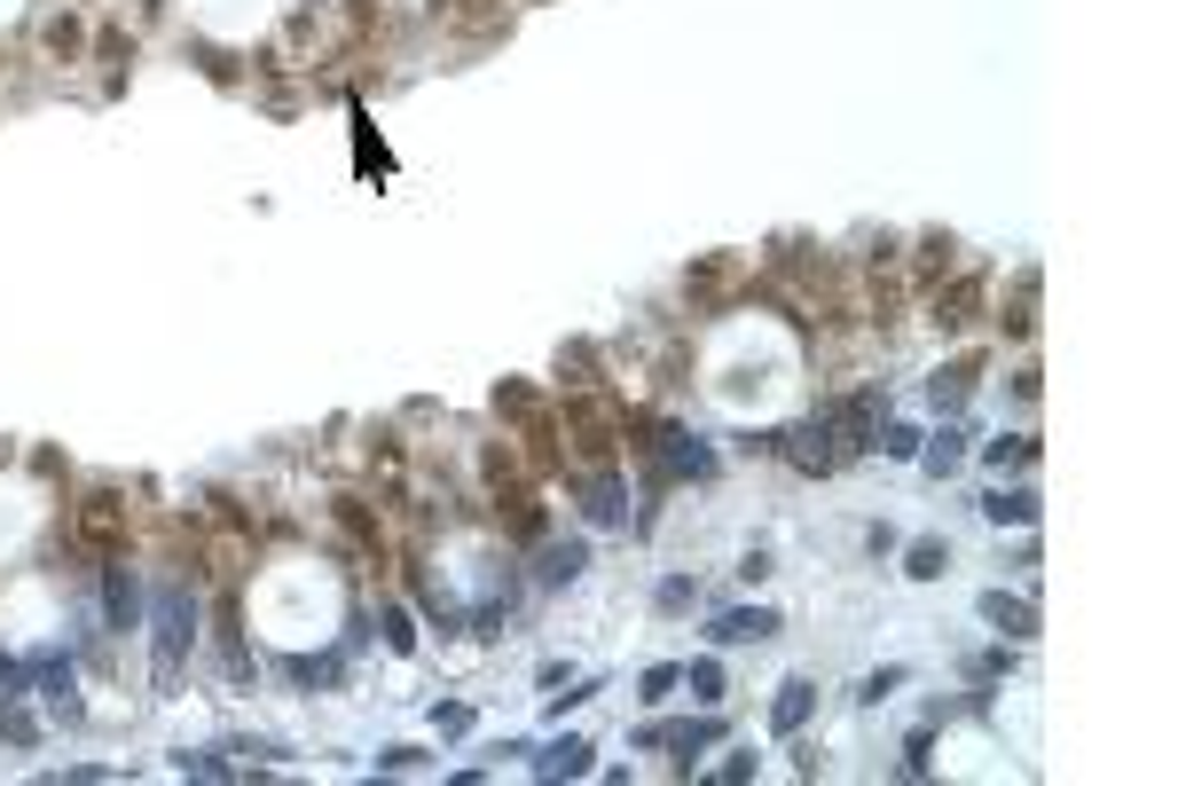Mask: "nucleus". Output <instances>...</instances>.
Here are the masks:
<instances>
[{
  "label": "nucleus",
  "mask_w": 1178,
  "mask_h": 786,
  "mask_svg": "<svg viewBox=\"0 0 1178 786\" xmlns=\"http://www.w3.org/2000/svg\"><path fill=\"white\" fill-rule=\"evenodd\" d=\"M111 621H134V567H111Z\"/></svg>",
  "instance_id": "obj_11"
},
{
  "label": "nucleus",
  "mask_w": 1178,
  "mask_h": 786,
  "mask_svg": "<svg viewBox=\"0 0 1178 786\" xmlns=\"http://www.w3.org/2000/svg\"><path fill=\"white\" fill-rule=\"evenodd\" d=\"M959 456H966V448H959V433H951V424H942V433H935V448H927V472H951Z\"/></svg>",
  "instance_id": "obj_14"
},
{
  "label": "nucleus",
  "mask_w": 1178,
  "mask_h": 786,
  "mask_svg": "<svg viewBox=\"0 0 1178 786\" xmlns=\"http://www.w3.org/2000/svg\"><path fill=\"white\" fill-rule=\"evenodd\" d=\"M676 676L684 669H645V700H668V693H676Z\"/></svg>",
  "instance_id": "obj_19"
},
{
  "label": "nucleus",
  "mask_w": 1178,
  "mask_h": 786,
  "mask_svg": "<svg viewBox=\"0 0 1178 786\" xmlns=\"http://www.w3.org/2000/svg\"><path fill=\"white\" fill-rule=\"evenodd\" d=\"M927 393H935L942 409H959L966 393H974V363H951V370H935V385H927Z\"/></svg>",
  "instance_id": "obj_9"
},
{
  "label": "nucleus",
  "mask_w": 1178,
  "mask_h": 786,
  "mask_svg": "<svg viewBox=\"0 0 1178 786\" xmlns=\"http://www.w3.org/2000/svg\"><path fill=\"white\" fill-rule=\"evenodd\" d=\"M801 715H810V684L794 676V684H778V708H770V724H778V732H801Z\"/></svg>",
  "instance_id": "obj_7"
},
{
  "label": "nucleus",
  "mask_w": 1178,
  "mask_h": 786,
  "mask_svg": "<svg viewBox=\"0 0 1178 786\" xmlns=\"http://www.w3.org/2000/svg\"><path fill=\"white\" fill-rule=\"evenodd\" d=\"M715 739H723V724H645L636 732V747H684V756H699Z\"/></svg>",
  "instance_id": "obj_4"
},
{
  "label": "nucleus",
  "mask_w": 1178,
  "mask_h": 786,
  "mask_svg": "<svg viewBox=\"0 0 1178 786\" xmlns=\"http://www.w3.org/2000/svg\"><path fill=\"white\" fill-rule=\"evenodd\" d=\"M1029 456H1037V441H990V465H998V472H1005V465H1029Z\"/></svg>",
  "instance_id": "obj_17"
},
{
  "label": "nucleus",
  "mask_w": 1178,
  "mask_h": 786,
  "mask_svg": "<svg viewBox=\"0 0 1178 786\" xmlns=\"http://www.w3.org/2000/svg\"><path fill=\"white\" fill-rule=\"evenodd\" d=\"M79 528H87L94 543H111V535H118V511H111V496H94V504H87V519H79Z\"/></svg>",
  "instance_id": "obj_12"
},
{
  "label": "nucleus",
  "mask_w": 1178,
  "mask_h": 786,
  "mask_svg": "<svg viewBox=\"0 0 1178 786\" xmlns=\"http://www.w3.org/2000/svg\"><path fill=\"white\" fill-rule=\"evenodd\" d=\"M786 456L801 472H833L840 465V448H833V424H801V433H786Z\"/></svg>",
  "instance_id": "obj_2"
},
{
  "label": "nucleus",
  "mask_w": 1178,
  "mask_h": 786,
  "mask_svg": "<svg viewBox=\"0 0 1178 786\" xmlns=\"http://www.w3.org/2000/svg\"><path fill=\"white\" fill-rule=\"evenodd\" d=\"M582 559H590L582 543H550V550H543V582H574V574H582Z\"/></svg>",
  "instance_id": "obj_10"
},
{
  "label": "nucleus",
  "mask_w": 1178,
  "mask_h": 786,
  "mask_svg": "<svg viewBox=\"0 0 1178 786\" xmlns=\"http://www.w3.org/2000/svg\"><path fill=\"white\" fill-rule=\"evenodd\" d=\"M942 567H951V550H942V543H912V574L920 582H935Z\"/></svg>",
  "instance_id": "obj_13"
},
{
  "label": "nucleus",
  "mask_w": 1178,
  "mask_h": 786,
  "mask_svg": "<svg viewBox=\"0 0 1178 786\" xmlns=\"http://www.w3.org/2000/svg\"><path fill=\"white\" fill-rule=\"evenodd\" d=\"M150 630H157V693H174V684H181V652L197 637V598H189L181 582H157Z\"/></svg>",
  "instance_id": "obj_1"
},
{
  "label": "nucleus",
  "mask_w": 1178,
  "mask_h": 786,
  "mask_svg": "<svg viewBox=\"0 0 1178 786\" xmlns=\"http://www.w3.org/2000/svg\"><path fill=\"white\" fill-rule=\"evenodd\" d=\"M770 630H778V613H770V606H738V613H715V630H707V637H715V645H755Z\"/></svg>",
  "instance_id": "obj_3"
},
{
  "label": "nucleus",
  "mask_w": 1178,
  "mask_h": 786,
  "mask_svg": "<svg viewBox=\"0 0 1178 786\" xmlns=\"http://www.w3.org/2000/svg\"><path fill=\"white\" fill-rule=\"evenodd\" d=\"M534 771L543 778H582L590 771V739H550L543 756H534Z\"/></svg>",
  "instance_id": "obj_6"
},
{
  "label": "nucleus",
  "mask_w": 1178,
  "mask_h": 786,
  "mask_svg": "<svg viewBox=\"0 0 1178 786\" xmlns=\"http://www.w3.org/2000/svg\"><path fill=\"white\" fill-rule=\"evenodd\" d=\"M983 511L998 519V528H1029V519H1037V496H1029V487H1014V496H990Z\"/></svg>",
  "instance_id": "obj_8"
},
{
  "label": "nucleus",
  "mask_w": 1178,
  "mask_h": 786,
  "mask_svg": "<svg viewBox=\"0 0 1178 786\" xmlns=\"http://www.w3.org/2000/svg\"><path fill=\"white\" fill-rule=\"evenodd\" d=\"M881 448H888V456H920V433H912V424H888Z\"/></svg>",
  "instance_id": "obj_18"
},
{
  "label": "nucleus",
  "mask_w": 1178,
  "mask_h": 786,
  "mask_svg": "<svg viewBox=\"0 0 1178 786\" xmlns=\"http://www.w3.org/2000/svg\"><path fill=\"white\" fill-rule=\"evenodd\" d=\"M983 621H990V630H1005V637H1037V613H1029L1022 598H1005V590H983Z\"/></svg>",
  "instance_id": "obj_5"
},
{
  "label": "nucleus",
  "mask_w": 1178,
  "mask_h": 786,
  "mask_svg": "<svg viewBox=\"0 0 1178 786\" xmlns=\"http://www.w3.org/2000/svg\"><path fill=\"white\" fill-rule=\"evenodd\" d=\"M621 511H629V504H621V487H613V480H597V487H590V519H621Z\"/></svg>",
  "instance_id": "obj_15"
},
{
  "label": "nucleus",
  "mask_w": 1178,
  "mask_h": 786,
  "mask_svg": "<svg viewBox=\"0 0 1178 786\" xmlns=\"http://www.w3.org/2000/svg\"><path fill=\"white\" fill-rule=\"evenodd\" d=\"M692 693L699 700H723V669L715 661H692Z\"/></svg>",
  "instance_id": "obj_16"
}]
</instances>
